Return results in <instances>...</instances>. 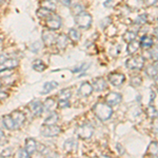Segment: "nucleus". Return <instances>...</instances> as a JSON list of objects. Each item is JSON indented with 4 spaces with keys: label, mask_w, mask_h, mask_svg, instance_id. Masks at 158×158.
I'll return each instance as SVG.
<instances>
[{
    "label": "nucleus",
    "mask_w": 158,
    "mask_h": 158,
    "mask_svg": "<svg viewBox=\"0 0 158 158\" xmlns=\"http://www.w3.org/2000/svg\"><path fill=\"white\" fill-rule=\"evenodd\" d=\"M59 1L62 6H64L67 7H70L71 6H72V0H59Z\"/></svg>",
    "instance_id": "45"
},
{
    "label": "nucleus",
    "mask_w": 158,
    "mask_h": 158,
    "mask_svg": "<svg viewBox=\"0 0 158 158\" xmlns=\"http://www.w3.org/2000/svg\"><path fill=\"white\" fill-rule=\"evenodd\" d=\"M25 151L31 155H33L35 152L37 151V142L36 140H34L33 138H27L25 140V147H24Z\"/></svg>",
    "instance_id": "13"
},
{
    "label": "nucleus",
    "mask_w": 158,
    "mask_h": 158,
    "mask_svg": "<svg viewBox=\"0 0 158 158\" xmlns=\"http://www.w3.org/2000/svg\"><path fill=\"white\" fill-rule=\"evenodd\" d=\"M85 63H82V64H81L79 68L75 69V70H74V72L77 73V72H79V71H83V70H85L86 68H89V64H86V65H85Z\"/></svg>",
    "instance_id": "48"
},
{
    "label": "nucleus",
    "mask_w": 158,
    "mask_h": 158,
    "mask_svg": "<svg viewBox=\"0 0 158 158\" xmlns=\"http://www.w3.org/2000/svg\"><path fill=\"white\" fill-rule=\"evenodd\" d=\"M17 157H21V158H27L30 157V154L25 151V149H20L18 152H17Z\"/></svg>",
    "instance_id": "43"
},
{
    "label": "nucleus",
    "mask_w": 158,
    "mask_h": 158,
    "mask_svg": "<svg viewBox=\"0 0 158 158\" xmlns=\"http://www.w3.org/2000/svg\"><path fill=\"white\" fill-rule=\"evenodd\" d=\"M93 90V85L90 82H83L80 85V88H79V94L81 96H83V97H88V96H90L92 94Z\"/></svg>",
    "instance_id": "14"
},
{
    "label": "nucleus",
    "mask_w": 158,
    "mask_h": 158,
    "mask_svg": "<svg viewBox=\"0 0 158 158\" xmlns=\"http://www.w3.org/2000/svg\"><path fill=\"white\" fill-rule=\"evenodd\" d=\"M11 69H6V70H1L0 71V77H6V76H10L11 75Z\"/></svg>",
    "instance_id": "44"
},
{
    "label": "nucleus",
    "mask_w": 158,
    "mask_h": 158,
    "mask_svg": "<svg viewBox=\"0 0 158 158\" xmlns=\"http://www.w3.org/2000/svg\"><path fill=\"white\" fill-rule=\"evenodd\" d=\"M7 96H9V94L7 93H6V92H3V91H0V100H4V99H6Z\"/></svg>",
    "instance_id": "49"
},
{
    "label": "nucleus",
    "mask_w": 158,
    "mask_h": 158,
    "mask_svg": "<svg viewBox=\"0 0 158 158\" xmlns=\"http://www.w3.org/2000/svg\"><path fill=\"white\" fill-rule=\"evenodd\" d=\"M30 110L35 116H40L43 112V106L40 100H34L30 103Z\"/></svg>",
    "instance_id": "11"
},
{
    "label": "nucleus",
    "mask_w": 158,
    "mask_h": 158,
    "mask_svg": "<svg viewBox=\"0 0 158 158\" xmlns=\"http://www.w3.org/2000/svg\"><path fill=\"white\" fill-rule=\"evenodd\" d=\"M68 36L64 34H60L56 37V44H57V48L59 50H64L68 45V42H69V39H68Z\"/></svg>",
    "instance_id": "15"
},
{
    "label": "nucleus",
    "mask_w": 158,
    "mask_h": 158,
    "mask_svg": "<svg viewBox=\"0 0 158 158\" xmlns=\"http://www.w3.org/2000/svg\"><path fill=\"white\" fill-rule=\"evenodd\" d=\"M155 83H156V85H157V88H158V77L156 78V80H155Z\"/></svg>",
    "instance_id": "58"
},
{
    "label": "nucleus",
    "mask_w": 158,
    "mask_h": 158,
    "mask_svg": "<svg viewBox=\"0 0 158 158\" xmlns=\"http://www.w3.org/2000/svg\"><path fill=\"white\" fill-rule=\"evenodd\" d=\"M146 73H147V75L149 76V77H156L157 74H158L156 69L153 67V65H150V67H148L146 69Z\"/></svg>",
    "instance_id": "34"
},
{
    "label": "nucleus",
    "mask_w": 158,
    "mask_h": 158,
    "mask_svg": "<svg viewBox=\"0 0 158 158\" xmlns=\"http://www.w3.org/2000/svg\"><path fill=\"white\" fill-rule=\"evenodd\" d=\"M3 137H4V133H3V132H2V130L0 129V140H1L2 138H3Z\"/></svg>",
    "instance_id": "56"
},
{
    "label": "nucleus",
    "mask_w": 158,
    "mask_h": 158,
    "mask_svg": "<svg viewBox=\"0 0 158 158\" xmlns=\"http://www.w3.org/2000/svg\"><path fill=\"white\" fill-rule=\"evenodd\" d=\"M50 1H53V2H58L59 0H50Z\"/></svg>",
    "instance_id": "59"
},
{
    "label": "nucleus",
    "mask_w": 158,
    "mask_h": 158,
    "mask_svg": "<svg viewBox=\"0 0 158 158\" xmlns=\"http://www.w3.org/2000/svg\"><path fill=\"white\" fill-rule=\"evenodd\" d=\"M154 36L158 38V27L154 30Z\"/></svg>",
    "instance_id": "54"
},
{
    "label": "nucleus",
    "mask_w": 158,
    "mask_h": 158,
    "mask_svg": "<svg viewBox=\"0 0 158 158\" xmlns=\"http://www.w3.org/2000/svg\"><path fill=\"white\" fill-rule=\"evenodd\" d=\"M148 20V16L147 14H141L139 16H137V18L135 19V23L136 24H144Z\"/></svg>",
    "instance_id": "36"
},
{
    "label": "nucleus",
    "mask_w": 158,
    "mask_h": 158,
    "mask_svg": "<svg viewBox=\"0 0 158 158\" xmlns=\"http://www.w3.org/2000/svg\"><path fill=\"white\" fill-rule=\"evenodd\" d=\"M153 67H154L155 69H156V71L158 72V60L157 61H155V63L153 64Z\"/></svg>",
    "instance_id": "55"
},
{
    "label": "nucleus",
    "mask_w": 158,
    "mask_h": 158,
    "mask_svg": "<svg viewBox=\"0 0 158 158\" xmlns=\"http://www.w3.org/2000/svg\"><path fill=\"white\" fill-rule=\"evenodd\" d=\"M32 67L35 71H36V72H42V71H44L45 69H47V65H45L44 62L40 59H36V60L33 61Z\"/></svg>",
    "instance_id": "25"
},
{
    "label": "nucleus",
    "mask_w": 158,
    "mask_h": 158,
    "mask_svg": "<svg viewBox=\"0 0 158 158\" xmlns=\"http://www.w3.org/2000/svg\"><path fill=\"white\" fill-rule=\"evenodd\" d=\"M71 13H72L73 15H78L79 13L83 12L85 11V7H83V6L81 3H75L73 4V6H71Z\"/></svg>",
    "instance_id": "31"
},
{
    "label": "nucleus",
    "mask_w": 158,
    "mask_h": 158,
    "mask_svg": "<svg viewBox=\"0 0 158 158\" xmlns=\"http://www.w3.org/2000/svg\"><path fill=\"white\" fill-rule=\"evenodd\" d=\"M37 149L40 154H42V155H47L48 153H49V149L45 146H43V144H39V147H38V144H37Z\"/></svg>",
    "instance_id": "42"
},
{
    "label": "nucleus",
    "mask_w": 158,
    "mask_h": 158,
    "mask_svg": "<svg viewBox=\"0 0 158 158\" xmlns=\"http://www.w3.org/2000/svg\"><path fill=\"white\" fill-rule=\"evenodd\" d=\"M58 119H59L58 114L56 113V112H51V113L49 114V116L44 119L43 124H56L58 121Z\"/></svg>",
    "instance_id": "20"
},
{
    "label": "nucleus",
    "mask_w": 158,
    "mask_h": 158,
    "mask_svg": "<svg viewBox=\"0 0 158 158\" xmlns=\"http://www.w3.org/2000/svg\"><path fill=\"white\" fill-rule=\"evenodd\" d=\"M19 64V61L17 59H14V58H11V59H6V61L3 62V67L6 68V69H15L17 68Z\"/></svg>",
    "instance_id": "26"
},
{
    "label": "nucleus",
    "mask_w": 158,
    "mask_h": 158,
    "mask_svg": "<svg viewBox=\"0 0 158 158\" xmlns=\"http://www.w3.org/2000/svg\"><path fill=\"white\" fill-rule=\"evenodd\" d=\"M112 4H113V0H106V1L103 3V6L106 7H111V6H113Z\"/></svg>",
    "instance_id": "51"
},
{
    "label": "nucleus",
    "mask_w": 158,
    "mask_h": 158,
    "mask_svg": "<svg viewBox=\"0 0 158 158\" xmlns=\"http://www.w3.org/2000/svg\"><path fill=\"white\" fill-rule=\"evenodd\" d=\"M126 6L131 10H139L143 6V0H124Z\"/></svg>",
    "instance_id": "16"
},
{
    "label": "nucleus",
    "mask_w": 158,
    "mask_h": 158,
    "mask_svg": "<svg viewBox=\"0 0 158 158\" xmlns=\"http://www.w3.org/2000/svg\"><path fill=\"white\" fill-rule=\"evenodd\" d=\"M93 89L97 92H100V91H103L106 86V81L103 80V78H96L95 80L93 81Z\"/></svg>",
    "instance_id": "17"
},
{
    "label": "nucleus",
    "mask_w": 158,
    "mask_h": 158,
    "mask_svg": "<svg viewBox=\"0 0 158 158\" xmlns=\"http://www.w3.org/2000/svg\"><path fill=\"white\" fill-rule=\"evenodd\" d=\"M2 41H3V36L1 35V36H0V43H1Z\"/></svg>",
    "instance_id": "57"
},
{
    "label": "nucleus",
    "mask_w": 158,
    "mask_h": 158,
    "mask_svg": "<svg viewBox=\"0 0 158 158\" xmlns=\"http://www.w3.org/2000/svg\"><path fill=\"white\" fill-rule=\"evenodd\" d=\"M6 56H4V55H0V65L3 64V62L6 61Z\"/></svg>",
    "instance_id": "52"
},
{
    "label": "nucleus",
    "mask_w": 158,
    "mask_h": 158,
    "mask_svg": "<svg viewBox=\"0 0 158 158\" xmlns=\"http://www.w3.org/2000/svg\"><path fill=\"white\" fill-rule=\"evenodd\" d=\"M149 55L152 60L157 61L158 60V48L157 47L152 48V49L149 51Z\"/></svg>",
    "instance_id": "33"
},
{
    "label": "nucleus",
    "mask_w": 158,
    "mask_h": 158,
    "mask_svg": "<svg viewBox=\"0 0 158 158\" xmlns=\"http://www.w3.org/2000/svg\"><path fill=\"white\" fill-rule=\"evenodd\" d=\"M93 112L96 115V117L100 119L101 121L109 120L112 117V115H113V110H112L111 106H109L108 103H102V102H98L94 104Z\"/></svg>",
    "instance_id": "1"
},
{
    "label": "nucleus",
    "mask_w": 158,
    "mask_h": 158,
    "mask_svg": "<svg viewBox=\"0 0 158 158\" xmlns=\"http://www.w3.org/2000/svg\"><path fill=\"white\" fill-rule=\"evenodd\" d=\"M77 147H78V142L77 140L73 139V138H69L64 141V143H63V148H64V150L69 153L71 152H76L77 151Z\"/></svg>",
    "instance_id": "12"
},
{
    "label": "nucleus",
    "mask_w": 158,
    "mask_h": 158,
    "mask_svg": "<svg viewBox=\"0 0 158 158\" xmlns=\"http://www.w3.org/2000/svg\"><path fill=\"white\" fill-rule=\"evenodd\" d=\"M116 148H117V152H118V154L119 155H122L124 153V150H123V148L121 147V144H117L116 146Z\"/></svg>",
    "instance_id": "50"
},
{
    "label": "nucleus",
    "mask_w": 158,
    "mask_h": 158,
    "mask_svg": "<svg viewBox=\"0 0 158 158\" xmlns=\"http://www.w3.org/2000/svg\"><path fill=\"white\" fill-rule=\"evenodd\" d=\"M43 106V111L50 112L53 109V106H55V100L53 98H48L44 100V102L42 103Z\"/></svg>",
    "instance_id": "29"
},
{
    "label": "nucleus",
    "mask_w": 158,
    "mask_h": 158,
    "mask_svg": "<svg viewBox=\"0 0 158 158\" xmlns=\"http://www.w3.org/2000/svg\"><path fill=\"white\" fill-rule=\"evenodd\" d=\"M41 6L44 7L47 10H50L52 12H55L57 10V6H56V2L50 1V0H43L41 2Z\"/></svg>",
    "instance_id": "27"
},
{
    "label": "nucleus",
    "mask_w": 158,
    "mask_h": 158,
    "mask_svg": "<svg viewBox=\"0 0 158 158\" xmlns=\"http://www.w3.org/2000/svg\"><path fill=\"white\" fill-rule=\"evenodd\" d=\"M153 131L155 133H158V118H155L154 119V122H153Z\"/></svg>",
    "instance_id": "47"
},
{
    "label": "nucleus",
    "mask_w": 158,
    "mask_h": 158,
    "mask_svg": "<svg viewBox=\"0 0 158 158\" xmlns=\"http://www.w3.org/2000/svg\"><path fill=\"white\" fill-rule=\"evenodd\" d=\"M139 45H140V43L138 41H136V40H133V41L129 42L128 43V48H127V52H128V54L129 55L135 54V53L138 51Z\"/></svg>",
    "instance_id": "21"
},
{
    "label": "nucleus",
    "mask_w": 158,
    "mask_h": 158,
    "mask_svg": "<svg viewBox=\"0 0 158 158\" xmlns=\"http://www.w3.org/2000/svg\"><path fill=\"white\" fill-rule=\"evenodd\" d=\"M109 81L111 82V85H113L114 86H119L126 80V76L121 73H111L108 76Z\"/></svg>",
    "instance_id": "7"
},
{
    "label": "nucleus",
    "mask_w": 158,
    "mask_h": 158,
    "mask_svg": "<svg viewBox=\"0 0 158 158\" xmlns=\"http://www.w3.org/2000/svg\"><path fill=\"white\" fill-rule=\"evenodd\" d=\"M156 44H157V45H156V47L158 48V41H157V43H156Z\"/></svg>",
    "instance_id": "60"
},
{
    "label": "nucleus",
    "mask_w": 158,
    "mask_h": 158,
    "mask_svg": "<svg viewBox=\"0 0 158 158\" xmlns=\"http://www.w3.org/2000/svg\"><path fill=\"white\" fill-rule=\"evenodd\" d=\"M111 18L110 17H106V18H103L102 20H100V27L101 29H106V27H109L110 24H111Z\"/></svg>",
    "instance_id": "39"
},
{
    "label": "nucleus",
    "mask_w": 158,
    "mask_h": 158,
    "mask_svg": "<svg viewBox=\"0 0 158 158\" xmlns=\"http://www.w3.org/2000/svg\"><path fill=\"white\" fill-rule=\"evenodd\" d=\"M153 39L151 37H148V36H142L141 39H140V45H141L142 49H149L153 45Z\"/></svg>",
    "instance_id": "24"
},
{
    "label": "nucleus",
    "mask_w": 158,
    "mask_h": 158,
    "mask_svg": "<svg viewBox=\"0 0 158 158\" xmlns=\"http://www.w3.org/2000/svg\"><path fill=\"white\" fill-rule=\"evenodd\" d=\"M36 14H37V16L39 17V18L45 20L47 18H49L51 15L53 14V12L50 11V10H47V9H44V7L41 6L40 9H38L37 11H36Z\"/></svg>",
    "instance_id": "22"
},
{
    "label": "nucleus",
    "mask_w": 158,
    "mask_h": 158,
    "mask_svg": "<svg viewBox=\"0 0 158 158\" xmlns=\"http://www.w3.org/2000/svg\"><path fill=\"white\" fill-rule=\"evenodd\" d=\"M31 51L32 52H34V53H38L40 51V49H41V44H40V42L39 41H36V42H34L32 45H31Z\"/></svg>",
    "instance_id": "40"
},
{
    "label": "nucleus",
    "mask_w": 158,
    "mask_h": 158,
    "mask_svg": "<svg viewBox=\"0 0 158 158\" xmlns=\"http://www.w3.org/2000/svg\"><path fill=\"white\" fill-rule=\"evenodd\" d=\"M157 2V0H143V3L146 4L147 6H154Z\"/></svg>",
    "instance_id": "46"
},
{
    "label": "nucleus",
    "mask_w": 158,
    "mask_h": 158,
    "mask_svg": "<svg viewBox=\"0 0 158 158\" xmlns=\"http://www.w3.org/2000/svg\"><path fill=\"white\" fill-rule=\"evenodd\" d=\"M71 104L69 102V99H60L58 101V108L60 109H65V108H69Z\"/></svg>",
    "instance_id": "38"
},
{
    "label": "nucleus",
    "mask_w": 158,
    "mask_h": 158,
    "mask_svg": "<svg viewBox=\"0 0 158 158\" xmlns=\"http://www.w3.org/2000/svg\"><path fill=\"white\" fill-rule=\"evenodd\" d=\"M144 64V58L141 55L134 56L126 61V67L131 70H140L143 68Z\"/></svg>",
    "instance_id": "5"
},
{
    "label": "nucleus",
    "mask_w": 158,
    "mask_h": 158,
    "mask_svg": "<svg viewBox=\"0 0 158 158\" xmlns=\"http://www.w3.org/2000/svg\"><path fill=\"white\" fill-rule=\"evenodd\" d=\"M45 25L51 31H57L59 30L62 25V20L58 15H56L53 13L52 15L49 17V18L45 19Z\"/></svg>",
    "instance_id": "6"
},
{
    "label": "nucleus",
    "mask_w": 158,
    "mask_h": 158,
    "mask_svg": "<svg viewBox=\"0 0 158 158\" xmlns=\"http://www.w3.org/2000/svg\"><path fill=\"white\" fill-rule=\"evenodd\" d=\"M58 86V83L56 81H48L43 85V89L41 91V94H48L50 93L51 91L55 90L56 88Z\"/></svg>",
    "instance_id": "19"
},
{
    "label": "nucleus",
    "mask_w": 158,
    "mask_h": 158,
    "mask_svg": "<svg viewBox=\"0 0 158 158\" xmlns=\"http://www.w3.org/2000/svg\"><path fill=\"white\" fill-rule=\"evenodd\" d=\"M0 86H1V82H0Z\"/></svg>",
    "instance_id": "61"
},
{
    "label": "nucleus",
    "mask_w": 158,
    "mask_h": 158,
    "mask_svg": "<svg viewBox=\"0 0 158 158\" xmlns=\"http://www.w3.org/2000/svg\"><path fill=\"white\" fill-rule=\"evenodd\" d=\"M154 98H155V93H154V91H152L151 92V100H150V101L152 102V101L154 100Z\"/></svg>",
    "instance_id": "53"
},
{
    "label": "nucleus",
    "mask_w": 158,
    "mask_h": 158,
    "mask_svg": "<svg viewBox=\"0 0 158 158\" xmlns=\"http://www.w3.org/2000/svg\"><path fill=\"white\" fill-rule=\"evenodd\" d=\"M75 133L78 135V137H80V138H82V139H90L91 137L93 136L94 128L90 123L81 124V126L76 128Z\"/></svg>",
    "instance_id": "3"
},
{
    "label": "nucleus",
    "mask_w": 158,
    "mask_h": 158,
    "mask_svg": "<svg viewBox=\"0 0 158 158\" xmlns=\"http://www.w3.org/2000/svg\"><path fill=\"white\" fill-rule=\"evenodd\" d=\"M42 41L47 47H51L52 44H54L56 41V36L53 32H51V30L49 31H43L41 34Z\"/></svg>",
    "instance_id": "9"
},
{
    "label": "nucleus",
    "mask_w": 158,
    "mask_h": 158,
    "mask_svg": "<svg viewBox=\"0 0 158 158\" xmlns=\"http://www.w3.org/2000/svg\"><path fill=\"white\" fill-rule=\"evenodd\" d=\"M147 115L149 118H151V119L158 118V111L154 108V106H150L149 108L147 109Z\"/></svg>",
    "instance_id": "32"
},
{
    "label": "nucleus",
    "mask_w": 158,
    "mask_h": 158,
    "mask_svg": "<svg viewBox=\"0 0 158 158\" xmlns=\"http://www.w3.org/2000/svg\"><path fill=\"white\" fill-rule=\"evenodd\" d=\"M121 100H122V96L119 93H115V92H112V93L108 94L106 97V103H108L111 106L120 103Z\"/></svg>",
    "instance_id": "10"
},
{
    "label": "nucleus",
    "mask_w": 158,
    "mask_h": 158,
    "mask_svg": "<svg viewBox=\"0 0 158 158\" xmlns=\"http://www.w3.org/2000/svg\"><path fill=\"white\" fill-rule=\"evenodd\" d=\"M12 154H13L12 148H6V149H4L3 151L0 153V156L1 157H10V156H12Z\"/></svg>",
    "instance_id": "41"
},
{
    "label": "nucleus",
    "mask_w": 158,
    "mask_h": 158,
    "mask_svg": "<svg viewBox=\"0 0 158 158\" xmlns=\"http://www.w3.org/2000/svg\"><path fill=\"white\" fill-rule=\"evenodd\" d=\"M71 96H72V92L70 90H68V89H64V90H62L59 93L60 99H70Z\"/></svg>",
    "instance_id": "35"
},
{
    "label": "nucleus",
    "mask_w": 158,
    "mask_h": 158,
    "mask_svg": "<svg viewBox=\"0 0 158 158\" xmlns=\"http://www.w3.org/2000/svg\"><path fill=\"white\" fill-rule=\"evenodd\" d=\"M2 122H3V126L6 127V129L7 130L15 129V124H14V121H13L11 115H4L3 118H2Z\"/></svg>",
    "instance_id": "23"
},
{
    "label": "nucleus",
    "mask_w": 158,
    "mask_h": 158,
    "mask_svg": "<svg viewBox=\"0 0 158 158\" xmlns=\"http://www.w3.org/2000/svg\"><path fill=\"white\" fill-rule=\"evenodd\" d=\"M12 119L14 121L15 129H19L25 121V115L23 113H21L20 111H15L11 114Z\"/></svg>",
    "instance_id": "8"
},
{
    "label": "nucleus",
    "mask_w": 158,
    "mask_h": 158,
    "mask_svg": "<svg viewBox=\"0 0 158 158\" xmlns=\"http://www.w3.org/2000/svg\"><path fill=\"white\" fill-rule=\"evenodd\" d=\"M142 83V79L141 77H139V76H135V77H133L131 79V85L133 86H139Z\"/></svg>",
    "instance_id": "37"
},
{
    "label": "nucleus",
    "mask_w": 158,
    "mask_h": 158,
    "mask_svg": "<svg viewBox=\"0 0 158 158\" xmlns=\"http://www.w3.org/2000/svg\"><path fill=\"white\" fill-rule=\"evenodd\" d=\"M40 133L44 137H55L61 133V129L56 124H43Z\"/></svg>",
    "instance_id": "4"
},
{
    "label": "nucleus",
    "mask_w": 158,
    "mask_h": 158,
    "mask_svg": "<svg viewBox=\"0 0 158 158\" xmlns=\"http://www.w3.org/2000/svg\"><path fill=\"white\" fill-rule=\"evenodd\" d=\"M148 155H151V156H158V142H152L149 146V149H148Z\"/></svg>",
    "instance_id": "28"
},
{
    "label": "nucleus",
    "mask_w": 158,
    "mask_h": 158,
    "mask_svg": "<svg viewBox=\"0 0 158 158\" xmlns=\"http://www.w3.org/2000/svg\"><path fill=\"white\" fill-rule=\"evenodd\" d=\"M68 37L69 39H71L73 42H78L79 40H80V32L77 30V29H74V27H72V29L69 30V33H68Z\"/></svg>",
    "instance_id": "18"
},
{
    "label": "nucleus",
    "mask_w": 158,
    "mask_h": 158,
    "mask_svg": "<svg viewBox=\"0 0 158 158\" xmlns=\"http://www.w3.org/2000/svg\"><path fill=\"white\" fill-rule=\"evenodd\" d=\"M122 39L129 43L136 39V34H135V32H132V31H127L123 34V36H122Z\"/></svg>",
    "instance_id": "30"
},
{
    "label": "nucleus",
    "mask_w": 158,
    "mask_h": 158,
    "mask_svg": "<svg viewBox=\"0 0 158 158\" xmlns=\"http://www.w3.org/2000/svg\"><path fill=\"white\" fill-rule=\"evenodd\" d=\"M92 21H93L92 16L89 13H86L85 11L79 13L78 15L75 16V23L78 27H80V29H83V30L89 29L92 24Z\"/></svg>",
    "instance_id": "2"
}]
</instances>
